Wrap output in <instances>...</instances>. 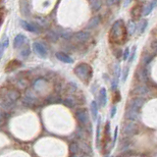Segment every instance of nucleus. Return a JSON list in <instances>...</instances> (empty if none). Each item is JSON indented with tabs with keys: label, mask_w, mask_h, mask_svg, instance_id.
Segmentation results:
<instances>
[{
	"label": "nucleus",
	"mask_w": 157,
	"mask_h": 157,
	"mask_svg": "<svg viewBox=\"0 0 157 157\" xmlns=\"http://www.w3.org/2000/svg\"><path fill=\"white\" fill-rule=\"evenodd\" d=\"M4 50H5L4 46H3V45H2V42H0V59H1V57H2L3 52H4Z\"/></svg>",
	"instance_id": "obj_29"
},
{
	"label": "nucleus",
	"mask_w": 157,
	"mask_h": 157,
	"mask_svg": "<svg viewBox=\"0 0 157 157\" xmlns=\"http://www.w3.org/2000/svg\"><path fill=\"white\" fill-rule=\"evenodd\" d=\"M142 12H144V7L141 3H137L131 10V17L134 21H137L141 17Z\"/></svg>",
	"instance_id": "obj_3"
},
{
	"label": "nucleus",
	"mask_w": 157,
	"mask_h": 157,
	"mask_svg": "<svg viewBox=\"0 0 157 157\" xmlns=\"http://www.w3.org/2000/svg\"><path fill=\"white\" fill-rule=\"evenodd\" d=\"M135 49H137V47H135V46L132 47V53L131 54V58H130V61H131V62L132 61V59H134V57H135Z\"/></svg>",
	"instance_id": "obj_30"
},
{
	"label": "nucleus",
	"mask_w": 157,
	"mask_h": 157,
	"mask_svg": "<svg viewBox=\"0 0 157 157\" xmlns=\"http://www.w3.org/2000/svg\"><path fill=\"white\" fill-rule=\"evenodd\" d=\"M155 2H156V0H153L152 2H150V3H149V4L147 5V7H146V8L144 9L145 11H144V12H142V13H144V16L148 15V14H149V13H150V12L152 11V9H153V8H154V7H155V4H156Z\"/></svg>",
	"instance_id": "obj_19"
},
{
	"label": "nucleus",
	"mask_w": 157,
	"mask_h": 157,
	"mask_svg": "<svg viewBox=\"0 0 157 157\" xmlns=\"http://www.w3.org/2000/svg\"><path fill=\"white\" fill-rule=\"evenodd\" d=\"M100 22V18L99 17H94L92 20L89 21V24H88V29H93V28H95L96 26H98V24Z\"/></svg>",
	"instance_id": "obj_16"
},
{
	"label": "nucleus",
	"mask_w": 157,
	"mask_h": 157,
	"mask_svg": "<svg viewBox=\"0 0 157 157\" xmlns=\"http://www.w3.org/2000/svg\"><path fill=\"white\" fill-rule=\"evenodd\" d=\"M119 1V0H106V4L107 5H114V4H116V3Z\"/></svg>",
	"instance_id": "obj_27"
},
{
	"label": "nucleus",
	"mask_w": 157,
	"mask_h": 157,
	"mask_svg": "<svg viewBox=\"0 0 157 157\" xmlns=\"http://www.w3.org/2000/svg\"><path fill=\"white\" fill-rule=\"evenodd\" d=\"M3 19H4V9L0 8V26L3 22Z\"/></svg>",
	"instance_id": "obj_26"
},
{
	"label": "nucleus",
	"mask_w": 157,
	"mask_h": 157,
	"mask_svg": "<svg viewBox=\"0 0 157 157\" xmlns=\"http://www.w3.org/2000/svg\"><path fill=\"white\" fill-rule=\"evenodd\" d=\"M64 104L67 107H73V106L75 105V102H74V100H73V99L68 98V99L64 100Z\"/></svg>",
	"instance_id": "obj_24"
},
{
	"label": "nucleus",
	"mask_w": 157,
	"mask_h": 157,
	"mask_svg": "<svg viewBox=\"0 0 157 157\" xmlns=\"http://www.w3.org/2000/svg\"><path fill=\"white\" fill-rule=\"evenodd\" d=\"M21 25H22L23 29H25L28 31H31V33H38V30L36 27L31 25L30 23L26 22V21H21Z\"/></svg>",
	"instance_id": "obj_10"
},
{
	"label": "nucleus",
	"mask_w": 157,
	"mask_h": 157,
	"mask_svg": "<svg viewBox=\"0 0 157 157\" xmlns=\"http://www.w3.org/2000/svg\"><path fill=\"white\" fill-rule=\"evenodd\" d=\"M142 104H144V100H142V98L132 99L130 102V105H129L128 109L135 110V111H138V109L142 106Z\"/></svg>",
	"instance_id": "obj_6"
},
{
	"label": "nucleus",
	"mask_w": 157,
	"mask_h": 157,
	"mask_svg": "<svg viewBox=\"0 0 157 157\" xmlns=\"http://www.w3.org/2000/svg\"><path fill=\"white\" fill-rule=\"evenodd\" d=\"M130 49H129V48H126L125 49V51L123 52V59L124 60H127V59L130 57Z\"/></svg>",
	"instance_id": "obj_25"
},
{
	"label": "nucleus",
	"mask_w": 157,
	"mask_h": 157,
	"mask_svg": "<svg viewBox=\"0 0 157 157\" xmlns=\"http://www.w3.org/2000/svg\"><path fill=\"white\" fill-rule=\"evenodd\" d=\"M128 73H129V68H125V70H124V74H123V82H125L126 79H127Z\"/></svg>",
	"instance_id": "obj_28"
},
{
	"label": "nucleus",
	"mask_w": 157,
	"mask_h": 157,
	"mask_svg": "<svg viewBox=\"0 0 157 157\" xmlns=\"http://www.w3.org/2000/svg\"><path fill=\"white\" fill-rule=\"evenodd\" d=\"M100 6H101V2L99 1V0H93V1L92 2V8L93 10H98L100 8Z\"/></svg>",
	"instance_id": "obj_21"
},
{
	"label": "nucleus",
	"mask_w": 157,
	"mask_h": 157,
	"mask_svg": "<svg viewBox=\"0 0 157 157\" xmlns=\"http://www.w3.org/2000/svg\"><path fill=\"white\" fill-rule=\"evenodd\" d=\"M33 46L34 52H36L37 55H39L40 57L45 58L47 56V50L43 44H41L39 42H33Z\"/></svg>",
	"instance_id": "obj_4"
},
{
	"label": "nucleus",
	"mask_w": 157,
	"mask_h": 157,
	"mask_svg": "<svg viewBox=\"0 0 157 157\" xmlns=\"http://www.w3.org/2000/svg\"><path fill=\"white\" fill-rule=\"evenodd\" d=\"M147 92H148V89L144 86H138V88L134 90V93L138 94V95H144V94H146Z\"/></svg>",
	"instance_id": "obj_15"
},
{
	"label": "nucleus",
	"mask_w": 157,
	"mask_h": 157,
	"mask_svg": "<svg viewBox=\"0 0 157 157\" xmlns=\"http://www.w3.org/2000/svg\"><path fill=\"white\" fill-rule=\"evenodd\" d=\"M126 27H127L128 33H130V34L135 33V29H137V25H135V23L134 21H130V22L128 23V26H126Z\"/></svg>",
	"instance_id": "obj_17"
},
{
	"label": "nucleus",
	"mask_w": 157,
	"mask_h": 157,
	"mask_svg": "<svg viewBox=\"0 0 157 157\" xmlns=\"http://www.w3.org/2000/svg\"><path fill=\"white\" fill-rule=\"evenodd\" d=\"M92 112L93 119L96 120L97 115H98V107H97V103L95 102V101H92Z\"/></svg>",
	"instance_id": "obj_18"
},
{
	"label": "nucleus",
	"mask_w": 157,
	"mask_h": 157,
	"mask_svg": "<svg viewBox=\"0 0 157 157\" xmlns=\"http://www.w3.org/2000/svg\"><path fill=\"white\" fill-rule=\"evenodd\" d=\"M146 26H147V21L146 20H142V22L141 23V25H139V33H142L145 30Z\"/></svg>",
	"instance_id": "obj_22"
},
{
	"label": "nucleus",
	"mask_w": 157,
	"mask_h": 157,
	"mask_svg": "<svg viewBox=\"0 0 157 157\" xmlns=\"http://www.w3.org/2000/svg\"><path fill=\"white\" fill-rule=\"evenodd\" d=\"M25 41H26V37L25 36H23V34H18L15 39H14V48H20L21 46H23L24 44H25Z\"/></svg>",
	"instance_id": "obj_9"
},
{
	"label": "nucleus",
	"mask_w": 157,
	"mask_h": 157,
	"mask_svg": "<svg viewBox=\"0 0 157 157\" xmlns=\"http://www.w3.org/2000/svg\"><path fill=\"white\" fill-rule=\"evenodd\" d=\"M75 73L81 80L86 81V80H89L92 78V70L88 64H79L75 68Z\"/></svg>",
	"instance_id": "obj_2"
},
{
	"label": "nucleus",
	"mask_w": 157,
	"mask_h": 157,
	"mask_svg": "<svg viewBox=\"0 0 157 157\" xmlns=\"http://www.w3.org/2000/svg\"><path fill=\"white\" fill-rule=\"evenodd\" d=\"M78 119L80 120L82 124H86L89 121V117H88V114L85 110H82L78 112Z\"/></svg>",
	"instance_id": "obj_14"
},
{
	"label": "nucleus",
	"mask_w": 157,
	"mask_h": 157,
	"mask_svg": "<svg viewBox=\"0 0 157 157\" xmlns=\"http://www.w3.org/2000/svg\"><path fill=\"white\" fill-rule=\"evenodd\" d=\"M105 157H108V156H105Z\"/></svg>",
	"instance_id": "obj_34"
},
{
	"label": "nucleus",
	"mask_w": 157,
	"mask_h": 157,
	"mask_svg": "<svg viewBox=\"0 0 157 157\" xmlns=\"http://www.w3.org/2000/svg\"><path fill=\"white\" fill-rule=\"evenodd\" d=\"M30 54H31V49H30V47L27 45V46L24 47L22 51H21V55H22L23 57H28Z\"/></svg>",
	"instance_id": "obj_20"
},
{
	"label": "nucleus",
	"mask_w": 157,
	"mask_h": 157,
	"mask_svg": "<svg viewBox=\"0 0 157 157\" xmlns=\"http://www.w3.org/2000/svg\"><path fill=\"white\" fill-rule=\"evenodd\" d=\"M126 117H127L129 120L135 121V120L138 119V111H135V110L128 109L127 112H126Z\"/></svg>",
	"instance_id": "obj_13"
},
{
	"label": "nucleus",
	"mask_w": 157,
	"mask_h": 157,
	"mask_svg": "<svg viewBox=\"0 0 157 157\" xmlns=\"http://www.w3.org/2000/svg\"><path fill=\"white\" fill-rule=\"evenodd\" d=\"M128 37V31L123 20L116 21L109 31V40L114 44H124Z\"/></svg>",
	"instance_id": "obj_1"
},
{
	"label": "nucleus",
	"mask_w": 157,
	"mask_h": 157,
	"mask_svg": "<svg viewBox=\"0 0 157 157\" xmlns=\"http://www.w3.org/2000/svg\"><path fill=\"white\" fill-rule=\"evenodd\" d=\"M7 100L9 101H15L20 97V93L17 90H9L6 94Z\"/></svg>",
	"instance_id": "obj_11"
},
{
	"label": "nucleus",
	"mask_w": 157,
	"mask_h": 157,
	"mask_svg": "<svg viewBox=\"0 0 157 157\" xmlns=\"http://www.w3.org/2000/svg\"><path fill=\"white\" fill-rule=\"evenodd\" d=\"M117 132H118V127H116V129H115V132H114V142L116 141V138H117Z\"/></svg>",
	"instance_id": "obj_33"
},
{
	"label": "nucleus",
	"mask_w": 157,
	"mask_h": 157,
	"mask_svg": "<svg viewBox=\"0 0 157 157\" xmlns=\"http://www.w3.org/2000/svg\"><path fill=\"white\" fill-rule=\"evenodd\" d=\"M110 116L111 118H113L115 116V114H116V107H112V109H111V112H110Z\"/></svg>",
	"instance_id": "obj_31"
},
{
	"label": "nucleus",
	"mask_w": 157,
	"mask_h": 157,
	"mask_svg": "<svg viewBox=\"0 0 157 157\" xmlns=\"http://www.w3.org/2000/svg\"><path fill=\"white\" fill-rule=\"evenodd\" d=\"M99 100H100L101 106H105L106 105V103H107V93H106V89L104 88L100 89Z\"/></svg>",
	"instance_id": "obj_12"
},
{
	"label": "nucleus",
	"mask_w": 157,
	"mask_h": 157,
	"mask_svg": "<svg viewBox=\"0 0 157 157\" xmlns=\"http://www.w3.org/2000/svg\"><path fill=\"white\" fill-rule=\"evenodd\" d=\"M55 56L58 59V60H60L64 63H68V64H71L73 63V59L68 56L67 54H65L64 52H56V54H55Z\"/></svg>",
	"instance_id": "obj_8"
},
{
	"label": "nucleus",
	"mask_w": 157,
	"mask_h": 157,
	"mask_svg": "<svg viewBox=\"0 0 157 157\" xmlns=\"http://www.w3.org/2000/svg\"><path fill=\"white\" fill-rule=\"evenodd\" d=\"M21 66V62L18 60H12L10 61L8 64H7L6 68H5V72L6 73H9V72H12L14 70H16L17 68H19Z\"/></svg>",
	"instance_id": "obj_7"
},
{
	"label": "nucleus",
	"mask_w": 157,
	"mask_h": 157,
	"mask_svg": "<svg viewBox=\"0 0 157 157\" xmlns=\"http://www.w3.org/2000/svg\"><path fill=\"white\" fill-rule=\"evenodd\" d=\"M90 37V34L89 31H80L75 34V39L79 42H86Z\"/></svg>",
	"instance_id": "obj_5"
},
{
	"label": "nucleus",
	"mask_w": 157,
	"mask_h": 157,
	"mask_svg": "<svg viewBox=\"0 0 157 157\" xmlns=\"http://www.w3.org/2000/svg\"><path fill=\"white\" fill-rule=\"evenodd\" d=\"M71 151H72V153H74V154L77 152V145L76 144L71 145Z\"/></svg>",
	"instance_id": "obj_32"
},
{
	"label": "nucleus",
	"mask_w": 157,
	"mask_h": 157,
	"mask_svg": "<svg viewBox=\"0 0 157 157\" xmlns=\"http://www.w3.org/2000/svg\"><path fill=\"white\" fill-rule=\"evenodd\" d=\"M121 100V95L120 92L118 90H115V92L113 94V102H119Z\"/></svg>",
	"instance_id": "obj_23"
}]
</instances>
